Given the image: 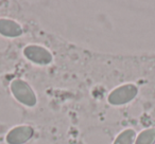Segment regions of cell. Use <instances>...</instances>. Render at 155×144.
I'll use <instances>...</instances> for the list:
<instances>
[{"label": "cell", "mask_w": 155, "mask_h": 144, "mask_svg": "<svg viewBox=\"0 0 155 144\" xmlns=\"http://www.w3.org/2000/svg\"><path fill=\"white\" fill-rule=\"evenodd\" d=\"M22 27L17 21L9 18H0V34L9 38H16L22 35Z\"/></svg>", "instance_id": "cell-5"}, {"label": "cell", "mask_w": 155, "mask_h": 144, "mask_svg": "<svg viewBox=\"0 0 155 144\" xmlns=\"http://www.w3.org/2000/svg\"><path fill=\"white\" fill-rule=\"evenodd\" d=\"M139 89L135 84H123L115 88L107 97L108 104L113 106H121L131 103L138 95Z\"/></svg>", "instance_id": "cell-2"}, {"label": "cell", "mask_w": 155, "mask_h": 144, "mask_svg": "<svg viewBox=\"0 0 155 144\" xmlns=\"http://www.w3.org/2000/svg\"><path fill=\"white\" fill-rule=\"evenodd\" d=\"M22 53L27 59L38 66H48L53 62L52 53L43 46L28 45L24 48Z\"/></svg>", "instance_id": "cell-3"}, {"label": "cell", "mask_w": 155, "mask_h": 144, "mask_svg": "<svg viewBox=\"0 0 155 144\" xmlns=\"http://www.w3.org/2000/svg\"><path fill=\"white\" fill-rule=\"evenodd\" d=\"M10 90L16 101L27 107H34L37 104L36 93L34 92L30 84L21 78H15L12 81Z\"/></svg>", "instance_id": "cell-1"}, {"label": "cell", "mask_w": 155, "mask_h": 144, "mask_svg": "<svg viewBox=\"0 0 155 144\" xmlns=\"http://www.w3.org/2000/svg\"><path fill=\"white\" fill-rule=\"evenodd\" d=\"M136 137L137 133L135 129L127 128L117 136L113 144H135Z\"/></svg>", "instance_id": "cell-6"}, {"label": "cell", "mask_w": 155, "mask_h": 144, "mask_svg": "<svg viewBox=\"0 0 155 144\" xmlns=\"http://www.w3.org/2000/svg\"><path fill=\"white\" fill-rule=\"evenodd\" d=\"M135 144H155V127L143 129L136 137Z\"/></svg>", "instance_id": "cell-7"}, {"label": "cell", "mask_w": 155, "mask_h": 144, "mask_svg": "<svg viewBox=\"0 0 155 144\" xmlns=\"http://www.w3.org/2000/svg\"><path fill=\"white\" fill-rule=\"evenodd\" d=\"M34 128L30 125H19L10 129L5 136L8 144H26L34 137Z\"/></svg>", "instance_id": "cell-4"}]
</instances>
